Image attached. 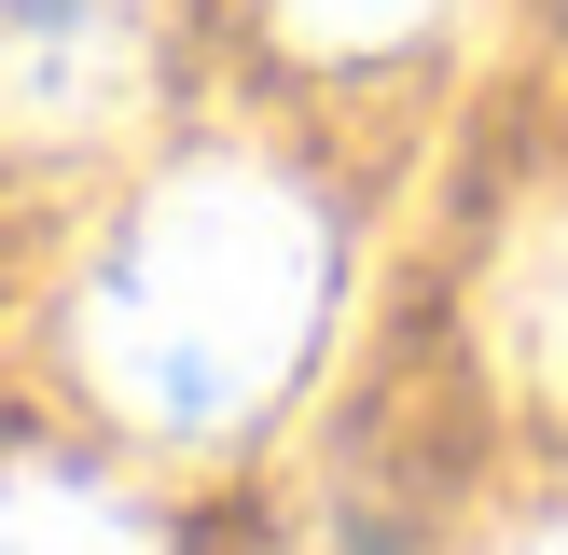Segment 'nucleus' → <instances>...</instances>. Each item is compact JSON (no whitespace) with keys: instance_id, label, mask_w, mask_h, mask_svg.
Here are the masks:
<instances>
[{"instance_id":"obj_3","label":"nucleus","mask_w":568,"mask_h":555,"mask_svg":"<svg viewBox=\"0 0 568 555\" xmlns=\"http://www.w3.org/2000/svg\"><path fill=\"white\" fill-rule=\"evenodd\" d=\"M486 347L527 403H568V209H527L486 264Z\"/></svg>"},{"instance_id":"obj_4","label":"nucleus","mask_w":568,"mask_h":555,"mask_svg":"<svg viewBox=\"0 0 568 555\" xmlns=\"http://www.w3.org/2000/svg\"><path fill=\"white\" fill-rule=\"evenodd\" d=\"M0 555H153V527L83 472H0Z\"/></svg>"},{"instance_id":"obj_2","label":"nucleus","mask_w":568,"mask_h":555,"mask_svg":"<svg viewBox=\"0 0 568 555\" xmlns=\"http://www.w3.org/2000/svg\"><path fill=\"white\" fill-rule=\"evenodd\" d=\"M153 83V0H0V139L70 153L111 139Z\"/></svg>"},{"instance_id":"obj_1","label":"nucleus","mask_w":568,"mask_h":555,"mask_svg":"<svg viewBox=\"0 0 568 555\" xmlns=\"http://www.w3.org/2000/svg\"><path fill=\"white\" fill-rule=\"evenodd\" d=\"M333 305V222L305 209L277 167H181L139 194V222L111 236L98 292H83V361L139 431H250L277 403V375L305 361Z\"/></svg>"},{"instance_id":"obj_6","label":"nucleus","mask_w":568,"mask_h":555,"mask_svg":"<svg viewBox=\"0 0 568 555\" xmlns=\"http://www.w3.org/2000/svg\"><path fill=\"white\" fill-rule=\"evenodd\" d=\"M527 555H568V527H555V542H527Z\"/></svg>"},{"instance_id":"obj_5","label":"nucleus","mask_w":568,"mask_h":555,"mask_svg":"<svg viewBox=\"0 0 568 555\" xmlns=\"http://www.w3.org/2000/svg\"><path fill=\"white\" fill-rule=\"evenodd\" d=\"M444 0H277V28H292L305 56H388V42H416Z\"/></svg>"}]
</instances>
